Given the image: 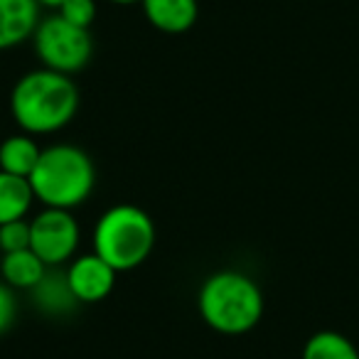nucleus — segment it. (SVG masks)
<instances>
[{
  "mask_svg": "<svg viewBox=\"0 0 359 359\" xmlns=\"http://www.w3.org/2000/svg\"><path fill=\"white\" fill-rule=\"evenodd\" d=\"M81 94L74 76L47 67L22 74L11 91V116L22 133L35 138L65 130L79 114Z\"/></svg>",
  "mask_w": 359,
  "mask_h": 359,
  "instance_id": "f257e3e1",
  "label": "nucleus"
},
{
  "mask_svg": "<svg viewBox=\"0 0 359 359\" xmlns=\"http://www.w3.org/2000/svg\"><path fill=\"white\" fill-rule=\"evenodd\" d=\"M264 290L244 271H215L197 290V313L202 323L226 337L251 332L264 318Z\"/></svg>",
  "mask_w": 359,
  "mask_h": 359,
  "instance_id": "f03ea898",
  "label": "nucleus"
},
{
  "mask_svg": "<svg viewBox=\"0 0 359 359\" xmlns=\"http://www.w3.org/2000/svg\"><path fill=\"white\" fill-rule=\"evenodd\" d=\"M35 200L52 210H79L96 190V165L74 143H52L42 148L30 177Z\"/></svg>",
  "mask_w": 359,
  "mask_h": 359,
  "instance_id": "7ed1b4c3",
  "label": "nucleus"
},
{
  "mask_svg": "<svg viewBox=\"0 0 359 359\" xmlns=\"http://www.w3.org/2000/svg\"><path fill=\"white\" fill-rule=\"evenodd\" d=\"M158 229L153 217L128 202L101 212L91 231V249L114 266L118 273H128L143 266L155 251Z\"/></svg>",
  "mask_w": 359,
  "mask_h": 359,
  "instance_id": "20e7f679",
  "label": "nucleus"
},
{
  "mask_svg": "<svg viewBox=\"0 0 359 359\" xmlns=\"http://www.w3.org/2000/svg\"><path fill=\"white\" fill-rule=\"evenodd\" d=\"M32 50L40 60V67L74 76L89 67L94 57V37L91 30L76 27L57 13H50L42 18L32 35Z\"/></svg>",
  "mask_w": 359,
  "mask_h": 359,
  "instance_id": "39448f33",
  "label": "nucleus"
},
{
  "mask_svg": "<svg viewBox=\"0 0 359 359\" xmlns=\"http://www.w3.org/2000/svg\"><path fill=\"white\" fill-rule=\"evenodd\" d=\"M81 246V226L74 212L42 207L30 217V249L50 269H65Z\"/></svg>",
  "mask_w": 359,
  "mask_h": 359,
  "instance_id": "423d86ee",
  "label": "nucleus"
},
{
  "mask_svg": "<svg viewBox=\"0 0 359 359\" xmlns=\"http://www.w3.org/2000/svg\"><path fill=\"white\" fill-rule=\"evenodd\" d=\"M65 273L81 305H94L106 300L114 293L116 278H118V271L106 264L101 256H96L94 251L74 256L65 266Z\"/></svg>",
  "mask_w": 359,
  "mask_h": 359,
  "instance_id": "0eeeda50",
  "label": "nucleus"
},
{
  "mask_svg": "<svg viewBox=\"0 0 359 359\" xmlns=\"http://www.w3.org/2000/svg\"><path fill=\"white\" fill-rule=\"evenodd\" d=\"M30 305L40 315L52 320H65L79 310V300H76L74 290H72L69 280H67L65 269H50L35 288L27 293Z\"/></svg>",
  "mask_w": 359,
  "mask_h": 359,
  "instance_id": "6e6552de",
  "label": "nucleus"
},
{
  "mask_svg": "<svg viewBox=\"0 0 359 359\" xmlns=\"http://www.w3.org/2000/svg\"><path fill=\"white\" fill-rule=\"evenodd\" d=\"M42 18L37 0H0V52L32 42Z\"/></svg>",
  "mask_w": 359,
  "mask_h": 359,
  "instance_id": "1a4fd4ad",
  "label": "nucleus"
},
{
  "mask_svg": "<svg viewBox=\"0 0 359 359\" xmlns=\"http://www.w3.org/2000/svg\"><path fill=\"white\" fill-rule=\"evenodd\" d=\"M140 8L150 27L165 35H182L192 30L200 18L197 0H140Z\"/></svg>",
  "mask_w": 359,
  "mask_h": 359,
  "instance_id": "9d476101",
  "label": "nucleus"
},
{
  "mask_svg": "<svg viewBox=\"0 0 359 359\" xmlns=\"http://www.w3.org/2000/svg\"><path fill=\"white\" fill-rule=\"evenodd\" d=\"M47 271H50V266L32 249L11 251V254H3V259H0V280H6L18 293H30Z\"/></svg>",
  "mask_w": 359,
  "mask_h": 359,
  "instance_id": "9b49d317",
  "label": "nucleus"
},
{
  "mask_svg": "<svg viewBox=\"0 0 359 359\" xmlns=\"http://www.w3.org/2000/svg\"><path fill=\"white\" fill-rule=\"evenodd\" d=\"M40 155H42V145L37 143L35 135L18 130V133L8 135L0 143V170L18 175V177H30L32 170L37 168Z\"/></svg>",
  "mask_w": 359,
  "mask_h": 359,
  "instance_id": "f8f14e48",
  "label": "nucleus"
},
{
  "mask_svg": "<svg viewBox=\"0 0 359 359\" xmlns=\"http://www.w3.org/2000/svg\"><path fill=\"white\" fill-rule=\"evenodd\" d=\"M35 202L37 200L30 180L0 170V226L8 224V222L30 219Z\"/></svg>",
  "mask_w": 359,
  "mask_h": 359,
  "instance_id": "ddd939ff",
  "label": "nucleus"
},
{
  "mask_svg": "<svg viewBox=\"0 0 359 359\" xmlns=\"http://www.w3.org/2000/svg\"><path fill=\"white\" fill-rule=\"evenodd\" d=\"M300 359H359V349L347 334L337 330H320L305 339Z\"/></svg>",
  "mask_w": 359,
  "mask_h": 359,
  "instance_id": "4468645a",
  "label": "nucleus"
},
{
  "mask_svg": "<svg viewBox=\"0 0 359 359\" xmlns=\"http://www.w3.org/2000/svg\"><path fill=\"white\" fill-rule=\"evenodd\" d=\"M55 13L65 18L67 22H72V25L91 30V25L96 22V15H99V6H96V0H65Z\"/></svg>",
  "mask_w": 359,
  "mask_h": 359,
  "instance_id": "2eb2a0df",
  "label": "nucleus"
},
{
  "mask_svg": "<svg viewBox=\"0 0 359 359\" xmlns=\"http://www.w3.org/2000/svg\"><path fill=\"white\" fill-rule=\"evenodd\" d=\"M30 249V219L8 222L0 226V254Z\"/></svg>",
  "mask_w": 359,
  "mask_h": 359,
  "instance_id": "dca6fc26",
  "label": "nucleus"
},
{
  "mask_svg": "<svg viewBox=\"0 0 359 359\" xmlns=\"http://www.w3.org/2000/svg\"><path fill=\"white\" fill-rule=\"evenodd\" d=\"M20 315V300H18V290H13L6 280H0V337L13 330Z\"/></svg>",
  "mask_w": 359,
  "mask_h": 359,
  "instance_id": "f3484780",
  "label": "nucleus"
},
{
  "mask_svg": "<svg viewBox=\"0 0 359 359\" xmlns=\"http://www.w3.org/2000/svg\"><path fill=\"white\" fill-rule=\"evenodd\" d=\"M37 3H40V6H42V11H50V13H55L57 8H60L62 3H65V0H37Z\"/></svg>",
  "mask_w": 359,
  "mask_h": 359,
  "instance_id": "a211bd4d",
  "label": "nucleus"
},
{
  "mask_svg": "<svg viewBox=\"0 0 359 359\" xmlns=\"http://www.w3.org/2000/svg\"><path fill=\"white\" fill-rule=\"evenodd\" d=\"M109 3H114V6H135L138 3L140 6V0H109Z\"/></svg>",
  "mask_w": 359,
  "mask_h": 359,
  "instance_id": "6ab92c4d",
  "label": "nucleus"
}]
</instances>
